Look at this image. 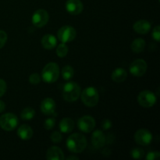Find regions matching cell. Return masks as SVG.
Returning <instances> with one entry per match:
<instances>
[{"label": "cell", "mask_w": 160, "mask_h": 160, "mask_svg": "<svg viewBox=\"0 0 160 160\" xmlns=\"http://www.w3.org/2000/svg\"><path fill=\"white\" fill-rule=\"evenodd\" d=\"M92 144L94 148H101L105 145L106 142V138L103 132L100 130L94 131L92 135Z\"/></svg>", "instance_id": "5bb4252c"}, {"label": "cell", "mask_w": 160, "mask_h": 160, "mask_svg": "<svg viewBox=\"0 0 160 160\" xmlns=\"http://www.w3.org/2000/svg\"><path fill=\"white\" fill-rule=\"evenodd\" d=\"M81 93V87L76 82L70 81L64 84L62 88V98L68 102H73L79 98Z\"/></svg>", "instance_id": "7a4b0ae2"}, {"label": "cell", "mask_w": 160, "mask_h": 160, "mask_svg": "<svg viewBox=\"0 0 160 160\" xmlns=\"http://www.w3.org/2000/svg\"><path fill=\"white\" fill-rule=\"evenodd\" d=\"M55 124H56V120L54 118H48L45 120L44 128L49 131V130H52L54 128Z\"/></svg>", "instance_id": "83f0119b"}, {"label": "cell", "mask_w": 160, "mask_h": 160, "mask_svg": "<svg viewBox=\"0 0 160 160\" xmlns=\"http://www.w3.org/2000/svg\"><path fill=\"white\" fill-rule=\"evenodd\" d=\"M77 35L76 30L71 26H63L58 31L57 36L62 43H68L75 39Z\"/></svg>", "instance_id": "52a82bcc"}, {"label": "cell", "mask_w": 160, "mask_h": 160, "mask_svg": "<svg viewBox=\"0 0 160 160\" xmlns=\"http://www.w3.org/2000/svg\"><path fill=\"white\" fill-rule=\"evenodd\" d=\"M50 138H51V141L53 142V143L58 144L59 143V142H61V141H62V137L61 133H59V131H54V132L52 133Z\"/></svg>", "instance_id": "484cf974"}, {"label": "cell", "mask_w": 160, "mask_h": 160, "mask_svg": "<svg viewBox=\"0 0 160 160\" xmlns=\"http://www.w3.org/2000/svg\"><path fill=\"white\" fill-rule=\"evenodd\" d=\"M35 115V111L33 108L27 107L24 109H23L20 113V117L23 120H30L34 118Z\"/></svg>", "instance_id": "603a6c76"}, {"label": "cell", "mask_w": 160, "mask_h": 160, "mask_svg": "<svg viewBox=\"0 0 160 160\" xmlns=\"http://www.w3.org/2000/svg\"><path fill=\"white\" fill-rule=\"evenodd\" d=\"M46 159L48 160H63L64 154L60 148L57 146H52L47 150Z\"/></svg>", "instance_id": "9a60e30c"}, {"label": "cell", "mask_w": 160, "mask_h": 160, "mask_svg": "<svg viewBox=\"0 0 160 160\" xmlns=\"http://www.w3.org/2000/svg\"><path fill=\"white\" fill-rule=\"evenodd\" d=\"M6 88H7V85L4 80L0 79V97L2 96L6 92Z\"/></svg>", "instance_id": "1f68e13d"}, {"label": "cell", "mask_w": 160, "mask_h": 160, "mask_svg": "<svg viewBox=\"0 0 160 160\" xmlns=\"http://www.w3.org/2000/svg\"><path fill=\"white\" fill-rule=\"evenodd\" d=\"M17 135L21 140H29L33 136V130L29 125H21L17 130Z\"/></svg>", "instance_id": "e0dca14e"}, {"label": "cell", "mask_w": 160, "mask_h": 160, "mask_svg": "<svg viewBox=\"0 0 160 160\" xmlns=\"http://www.w3.org/2000/svg\"><path fill=\"white\" fill-rule=\"evenodd\" d=\"M131 155L133 159H142L144 157V156H145V151L142 148L137 147V148H134L131 150Z\"/></svg>", "instance_id": "d4e9b609"}, {"label": "cell", "mask_w": 160, "mask_h": 160, "mask_svg": "<svg viewBox=\"0 0 160 160\" xmlns=\"http://www.w3.org/2000/svg\"><path fill=\"white\" fill-rule=\"evenodd\" d=\"M112 128V121L109 120H104L102 122V128L105 131L109 130Z\"/></svg>", "instance_id": "d6a6232c"}, {"label": "cell", "mask_w": 160, "mask_h": 160, "mask_svg": "<svg viewBox=\"0 0 160 160\" xmlns=\"http://www.w3.org/2000/svg\"><path fill=\"white\" fill-rule=\"evenodd\" d=\"M49 20L48 12L43 9H39L33 13L31 21L35 28H42L45 26Z\"/></svg>", "instance_id": "ba28073f"}, {"label": "cell", "mask_w": 160, "mask_h": 160, "mask_svg": "<svg viewBox=\"0 0 160 160\" xmlns=\"http://www.w3.org/2000/svg\"><path fill=\"white\" fill-rule=\"evenodd\" d=\"M19 120L17 116L11 112L3 114L0 117V127L6 131H13L18 125Z\"/></svg>", "instance_id": "5b68a950"}, {"label": "cell", "mask_w": 160, "mask_h": 160, "mask_svg": "<svg viewBox=\"0 0 160 160\" xmlns=\"http://www.w3.org/2000/svg\"><path fill=\"white\" fill-rule=\"evenodd\" d=\"M153 137L152 133L146 129H139L134 134V140L136 143L142 146H147L150 145Z\"/></svg>", "instance_id": "30bf717a"}, {"label": "cell", "mask_w": 160, "mask_h": 160, "mask_svg": "<svg viewBox=\"0 0 160 160\" xmlns=\"http://www.w3.org/2000/svg\"><path fill=\"white\" fill-rule=\"evenodd\" d=\"M59 67L56 62H49L44 67L42 72V78L45 83L56 82L59 78Z\"/></svg>", "instance_id": "3957f363"}, {"label": "cell", "mask_w": 160, "mask_h": 160, "mask_svg": "<svg viewBox=\"0 0 160 160\" xmlns=\"http://www.w3.org/2000/svg\"><path fill=\"white\" fill-rule=\"evenodd\" d=\"M82 102L88 107H94L99 101V95L97 89L94 87H88L81 93Z\"/></svg>", "instance_id": "277c9868"}, {"label": "cell", "mask_w": 160, "mask_h": 160, "mask_svg": "<svg viewBox=\"0 0 160 160\" xmlns=\"http://www.w3.org/2000/svg\"><path fill=\"white\" fill-rule=\"evenodd\" d=\"M67 159H68V160H70V159H76V160H78V159H79V158L77 157V156H69L68 158H67Z\"/></svg>", "instance_id": "e575fe53"}, {"label": "cell", "mask_w": 160, "mask_h": 160, "mask_svg": "<svg viewBox=\"0 0 160 160\" xmlns=\"http://www.w3.org/2000/svg\"><path fill=\"white\" fill-rule=\"evenodd\" d=\"M152 37L154 39L156 42H159L160 40V27L156 26L155 27L154 29L152 30Z\"/></svg>", "instance_id": "f1b7e54d"}, {"label": "cell", "mask_w": 160, "mask_h": 160, "mask_svg": "<svg viewBox=\"0 0 160 160\" xmlns=\"http://www.w3.org/2000/svg\"><path fill=\"white\" fill-rule=\"evenodd\" d=\"M7 41V34L4 31H0V49L2 48Z\"/></svg>", "instance_id": "f546056e"}, {"label": "cell", "mask_w": 160, "mask_h": 160, "mask_svg": "<svg viewBox=\"0 0 160 160\" xmlns=\"http://www.w3.org/2000/svg\"><path fill=\"white\" fill-rule=\"evenodd\" d=\"M67 148L73 153H81L87 147V139L82 134L74 133L67 138Z\"/></svg>", "instance_id": "6da1fadb"}, {"label": "cell", "mask_w": 160, "mask_h": 160, "mask_svg": "<svg viewBox=\"0 0 160 160\" xmlns=\"http://www.w3.org/2000/svg\"><path fill=\"white\" fill-rule=\"evenodd\" d=\"M69 48L68 46L66 45V43H61L56 48V54L59 57L63 58L68 54Z\"/></svg>", "instance_id": "cb8c5ba5"}, {"label": "cell", "mask_w": 160, "mask_h": 160, "mask_svg": "<svg viewBox=\"0 0 160 160\" xmlns=\"http://www.w3.org/2000/svg\"><path fill=\"white\" fill-rule=\"evenodd\" d=\"M147 68H148V66H147L146 62L142 59H138L131 62L129 70L130 73L133 76L142 77L146 73Z\"/></svg>", "instance_id": "9c48e42d"}, {"label": "cell", "mask_w": 160, "mask_h": 160, "mask_svg": "<svg viewBox=\"0 0 160 160\" xmlns=\"http://www.w3.org/2000/svg\"><path fill=\"white\" fill-rule=\"evenodd\" d=\"M5 109H6V104H5L4 102L0 100V112H2L5 110Z\"/></svg>", "instance_id": "836d02e7"}, {"label": "cell", "mask_w": 160, "mask_h": 160, "mask_svg": "<svg viewBox=\"0 0 160 160\" xmlns=\"http://www.w3.org/2000/svg\"><path fill=\"white\" fill-rule=\"evenodd\" d=\"M40 109L45 115H52L56 111V102L52 98H45L41 103Z\"/></svg>", "instance_id": "4fadbf2b"}, {"label": "cell", "mask_w": 160, "mask_h": 160, "mask_svg": "<svg viewBox=\"0 0 160 160\" xmlns=\"http://www.w3.org/2000/svg\"><path fill=\"white\" fill-rule=\"evenodd\" d=\"M59 130L63 134L70 133L74 128V122L70 118H63L59 124Z\"/></svg>", "instance_id": "d6986e66"}, {"label": "cell", "mask_w": 160, "mask_h": 160, "mask_svg": "<svg viewBox=\"0 0 160 160\" xmlns=\"http://www.w3.org/2000/svg\"><path fill=\"white\" fill-rule=\"evenodd\" d=\"M78 127L82 132H92L95 128V119L91 116H84L78 120Z\"/></svg>", "instance_id": "8fae6325"}, {"label": "cell", "mask_w": 160, "mask_h": 160, "mask_svg": "<svg viewBox=\"0 0 160 160\" xmlns=\"http://www.w3.org/2000/svg\"><path fill=\"white\" fill-rule=\"evenodd\" d=\"M145 45H146V43H145V41L144 39L137 38L133 41L131 48L134 53H140L144 51Z\"/></svg>", "instance_id": "44dd1931"}, {"label": "cell", "mask_w": 160, "mask_h": 160, "mask_svg": "<svg viewBox=\"0 0 160 160\" xmlns=\"http://www.w3.org/2000/svg\"><path fill=\"white\" fill-rule=\"evenodd\" d=\"M57 39L52 34H45L42 38V45L45 49H52L56 46Z\"/></svg>", "instance_id": "ac0fdd59"}, {"label": "cell", "mask_w": 160, "mask_h": 160, "mask_svg": "<svg viewBox=\"0 0 160 160\" xmlns=\"http://www.w3.org/2000/svg\"><path fill=\"white\" fill-rule=\"evenodd\" d=\"M128 73L126 70L123 68H117L112 71L111 78L112 81L117 83H121L127 79Z\"/></svg>", "instance_id": "ffe728a7"}, {"label": "cell", "mask_w": 160, "mask_h": 160, "mask_svg": "<svg viewBox=\"0 0 160 160\" xmlns=\"http://www.w3.org/2000/svg\"><path fill=\"white\" fill-rule=\"evenodd\" d=\"M84 9L81 0H68L66 2V9L70 14L77 16L81 13Z\"/></svg>", "instance_id": "7c38bea8"}, {"label": "cell", "mask_w": 160, "mask_h": 160, "mask_svg": "<svg viewBox=\"0 0 160 160\" xmlns=\"http://www.w3.org/2000/svg\"><path fill=\"white\" fill-rule=\"evenodd\" d=\"M160 157L159 152H150L146 155L147 160H155L156 159H159Z\"/></svg>", "instance_id": "4dcf8cb0"}, {"label": "cell", "mask_w": 160, "mask_h": 160, "mask_svg": "<svg viewBox=\"0 0 160 160\" xmlns=\"http://www.w3.org/2000/svg\"><path fill=\"white\" fill-rule=\"evenodd\" d=\"M157 98L156 95L149 90H144L139 93L138 96V102L142 107L150 108L155 106Z\"/></svg>", "instance_id": "8992f818"}, {"label": "cell", "mask_w": 160, "mask_h": 160, "mask_svg": "<svg viewBox=\"0 0 160 160\" xmlns=\"http://www.w3.org/2000/svg\"><path fill=\"white\" fill-rule=\"evenodd\" d=\"M151 23L148 20H138V21L135 22L134 24L133 25V29H134V31L141 34H148L150 30H151Z\"/></svg>", "instance_id": "2e32d148"}, {"label": "cell", "mask_w": 160, "mask_h": 160, "mask_svg": "<svg viewBox=\"0 0 160 160\" xmlns=\"http://www.w3.org/2000/svg\"><path fill=\"white\" fill-rule=\"evenodd\" d=\"M41 81V76L37 73H34L30 75L29 77V82L31 83V84H34V85H36V84H39Z\"/></svg>", "instance_id": "4316f807"}, {"label": "cell", "mask_w": 160, "mask_h": 160, "mask_svg": "<svg viewBox=\"0 0 160 160\" xmlns=\"http://www.w3.org/2000/svg\"><path fill=\"white\" fill-rule=\"evenodd\" d=\"M61 74H62V78L65 81H69L74 75V70H73V68L71 66L67 65L62 67V70H61Z\"/></svg>", "instance_id": "7402d4cb"}]
</instances>
